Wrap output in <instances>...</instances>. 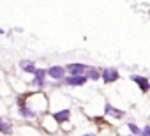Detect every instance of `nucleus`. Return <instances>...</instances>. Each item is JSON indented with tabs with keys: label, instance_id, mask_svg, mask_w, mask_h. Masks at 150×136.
<instances>
[{
	"label": "nucleus",
	"instance_id": "f257e3e1",
	"mask_svg": "<svg viewBox=\"0 0 150 136\" xmlns=\"http://www.w3.org/2000/svg\"><path fill=\"white\" fill-rule=\"evenodd\" d=\"M67 71L71 73V76H83V73L88 71V67L85 64H69Z\"/></svg>",
	"mask_w": 150,
	"mask_h": 136
},
{
	"label": "nucleus",
	"instance_id": "f03ea898",
	"mask_svg": "<svg viewBox=\"0 0 150 136\" xmlns=\"http://www.w3.org/2000/svg\"><path fill=\"white\" fill-rule=\"evenodd\" d=\"M118 78H120V74H118V71L115 69V67H108V69L103 71V80H104L106 83H113V81H117Z\"/></svg>",
	"mask_w": 150,
	"mask_h": 136
},
{
	"label": "nucleus",
	"instance_id": "7ed1b4c3",
	"mask_svg": "<svg viewBox=\"0 0 150 136\" xmlns=\"http://www.w3.org/2000/svg\"><path fill=\"white\" fill-rule=\"evenodd\" d=\"M46 74L50 78H53V80H62L65 76V69H64V67H60V65H51L50 69L46 71Z\"/></svg>",
	"mask_w": 150,
	"mask_h": 136
},
{
	"label": "nucleus",
	"instance_id": "20e7f679",
	"mask_svg": "<svg viewBox=\"0 0 150 136\" xmlns=\"http://www.w3.org/2000/svg\"><path fill=\"white\" fill-rule=\"evenodd\" d=\"M131 80H132V81H134L139 89H141V92H143V94H146V92H148V89H150V87H148V80H146L145 76L132 74V76H131Z\"/></svg>",
	"mask_w": 150,
	"mask_h": 136
},
{
	"label": "nucleus",
	"instance_id": "39448f33",
	"mask_svg": "<svg viewBox=\"0 0 150 136\" xmlns=\"http://www.w3.org/2000/svg\"><path fill=\"white\" fill-rule=\"evenodd\" d=\"M85 81H87V76H69V78H65V85H69V87H81V85H85Z\"/></svg>",
	"mask_w": 150,
	"mask_h": 136
},
{
	"label": "nucleus",
	"instance_id": "423d86ee",
	"mask_svg": "<svg viewBox=\"0 0 150 136\" xmlns=\"http://www.w3.org/2000/svg\"><path fill=\"white\" fill-rule=\"evenodd\" d=\"M44 78H46V71H44V69H35L32 85H35V87H44Z\"/></svg>",
	"mask_w": 150,
	"mask_h": 136
},
{
	"label": "nucleus",
	"instance_id": "0eeeda50",
	"mask_svg": "<svg viewBox=\"0 0 150 136\" xmlns=\"http://www.w3.org/2000/svg\"><path fill=\"white\" fill-rule=\"evenodd\" d=\"M104 111H106V115L115 117V118H124V117H125V111H124V110H117V108H113L111 104H106V106H104Z\"/></svg>",
	"mask_w": 150,
	"mask_h": 136
},
{
	"label": "nucleus",
	"instance_id": "6e6552de",
	"mask_svg": "<svg viewBox=\"0 0 150 136\" xmlns=\"http://www.w3.org/2000/svg\"><path fill=\"white\" fill-rule=\"evenodd\" d=\"M69 117H71V111H69V110H62V111H57V113H53V118H55L58 124H64V122H67V120H69Z\"/></svg>",
	"mask_w": 150,
	"mask_h": 136
},
{
	"label": "nucleus",
	"instance_id": "1a4fd4ad",
	"mask_svg": "<svg viewBox=\"0 0 150 136\" xmlns=\"http://www.w3.org/2000/svg\"><path fill=\"white\" fill-rule=\"evenodd\" d=\"M20 67L25 71V73H35V65H34V62H30V60H21L20 62Z\"/></svg>",
	"mask_w": 150,
	"mask_h": 136
},
{
	"label": "nucleus",
	"instance_id": "9d476101",
	"mask_svg": "<svg viewBox=\"0 0 150 136\" xmlns=\"http://www.w3.org/2000/svg\"><path fill=\"white\" fill-rule=\"evenodd\" d=\"M20 115H21V117H27V118H32L35 113H34V110H30V108H27V106H20Z\"/></svg>",
	"mask_w": 150,
	"mask_h": 136
},
{
	"label": "nucleus",
	"instance_id": "9b49d317",
	"mask_svg": "<svg viewBox=\"0 0 150 136\" xmlns=\"http://www.w3.org/2000/svg\"><path fill=\"white\" fill-rule=\"evenodd\" d=\"M0 132L2 134H11V125L4 118H0Z\"/></svg>",
	"mask_w": 150,
	"mask_h": 136
},
{
	"label": "nucleus",
	"instance_id": "f8f14e48",
	"mask_svg": "<svg viewBox=\"0 0 150 136\" xmlns=\"http://www.w3.org/2000/svg\"><path fill=\"white\" fill-rule=\"evenodd\" d=\"M88 78H90V80H99L101 74H99V71H96V69H88Z\"/></svg>",
	"mask_w": 150,
	"mask_h": 136
},
{
	"label": "nucleus",
	"instance_id": "ddd939ff",
	"mask_svg": "<svg viewBox=\"0 0 150 136\" xmlns=\"http://www.w3.org/2000/svg\"><path fill=\"white\" fill-rule=\"evenodd\" d=\"M127 127H129V131H131V132H132V134H134V136H138V134H139V132H141V129H139V127H138V125H136V124H129V125H127Z\"/></svg>",
	"mask_w": 150,
	"mask_h": 136
},
{
	"label": "nucleus",
	"instance_id": "4468645a",
	"mask_svg": "<svg viewBox=\"0 0 150 136\" xmlns=\"http://www.w3.org/2000/svg\"><path fill=\"white\" fill-rule=\"evenodd\" d=\"M139 134H141V136H150V125H145Z\"/></svg>",
	"mask_w": 150,
	"mask_h": 136
},
{
	"label": "nucleus",
	"instance_id": "2eb2a0df",
	"mask_svg": "<svg viewBox=\"0 0 150 136\" xmlns=\"http://www.w3.org/2000/svg\"><path fill=\"white\" fill-rule=\"evenodd\" d=\"M83 136H94V134H83Z\"/></svg>",
	"mask_w": 150,
	"mask_h": 136
}]
</instances>
